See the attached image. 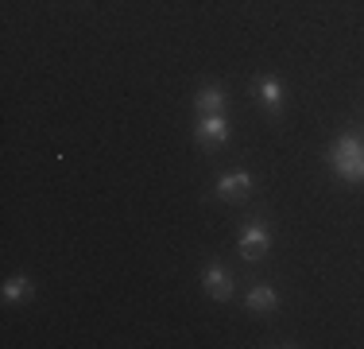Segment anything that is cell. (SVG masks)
Here are the masks:
<instances>
[{
	"instance_id": "6da1fadb",
	"label": "cell",
	"mask_w": 364,
	"mask_h": 349,
	"mask_svg": "<svg viewBox=\"0 0 364 349\" xmlns=\"http://www.w3.org/2000/svg\"><path fill=\"white\" fill-rule=\"evenodd\" d=\"M333 171L341 174V179H349V182H360L364 179V144L353 132H345L341 140H337V147H333Z\"/></svg>"
},
{
	"instance_id": "7a4b0ae2",
	"label": "cell",
	"mask_w": 364,
	"mask_h": 349,
	"mask_svg": "<svg viewBox=\"0 0 364 349\" xmlns=\"http://www.w3.org/2000/svg\"><path fill=\"white\" fill-rule=\"evenodd\" d=\"M267 249H272V233H267L259 222H252L245 233H240V256L245 260H259Z\"/></svg>"
},
{
	"instance_id": "3957f363",
	"label": "cell",
	"mask_w": 364,
	"mask_h": 349,
	"mask_svg": "<svg viewBox=\"0 0 364 349\" xmlns=\"http://www.w3.org/2000/svg\"><path fill=\"white\" fill-rule=\"evenodd\" d=\"M248 190H252V174H245V171H229L218 182V194L225 198V202H237V198L248 194Z\"/></svg>"
},
{
	"instance_id": "277c9868",
	"label": "cell",
	"mask_w": 364,
	"mask_h": 349,
	"mask_svg": "<svg viewBox=\"0 0 364 349\" xmlns=\"http://www.w3.org/2000/svg\"><path fill=\"white\" fill-rule=\"evenodd\" d=\"M202 283H205V291H210L218 303L232 299V279H229V272H225V268H218V264L205 268V272H202Z\"/></svg>"
},
{
	"instance_id": "5b68a950",
	"label": "cell",
	"mask_w": 364,
	"mask_h": 349,
	"mask_svg": "<svg viewBox=\"0 0 364 349\" xmlns=\"http://www.w3.org/2000/svg\"><path fill=\"white\" fill-rule=\"evenodd\" d=\"M198 140H202V144H225V140H229V125H225L221 113L202 117V125H198Z\"/></svg>"
},
{
	"instance_id": "8992f818",
	"label": "cell",
	"mask_w": 364,
	"mask_h": 349,
	"mask_svg": "<svg viewBox=\"0 0 364 349\" xmlns=\"http://www.w3.org/2000/svg\"><path fill=\"white\" fill-rule=\"evenodd\" d=\"M225 105V93L218 90V85H210V90L198 93V109H202V117H210V113H221Z\"/></svg>"
},
{
	"instance_id": "52a82bcc",
	"label": "cell",
	"mask_w": 364,
	"mask_h": 349,
	"mask_svg": "<svg viewBox=\"0 0 364 349\" xmlns=\"http://www.w3.org/2000/svg\"><path fill=\"white\" fill-rule=\"evenodd\" d=\"M272 307H275V291H272V287H256V291H248V311L264 314Z\"/></svg>"
},
{
	"instance_id": "ba28073f",
	"label": "cell",
	"mask_w": 364,
	"mask_h": 349,
	"mask_svg": "<svg viewBox=\"0 0 364 349\" xmlns=\"http://www.w3.org/2000/svg\"><path fill=\"white\" fill-rule=\"evenodd\" d=\"M259 101L267 105V109H279V101H283V90H279V82H275V78H264V82H259Z\"/></svg>"
},
{
	"instance_id": "9c48e42d",
	"label": "cell",
	"mask_w": 364,
	"mask_h": 349,
	"mask_svg": "<svg viewBox=\"0 0 364 349\" xmlns=\"http://www.w3.org/2000/svg\"><path fill=\"white\" fill-rule=\"evenodd\" d=\"M28 295H31V283H28L23 276H12V279L4 283V299H8V303H16V299H28Z\"/></svg>"
}]
</instances>
